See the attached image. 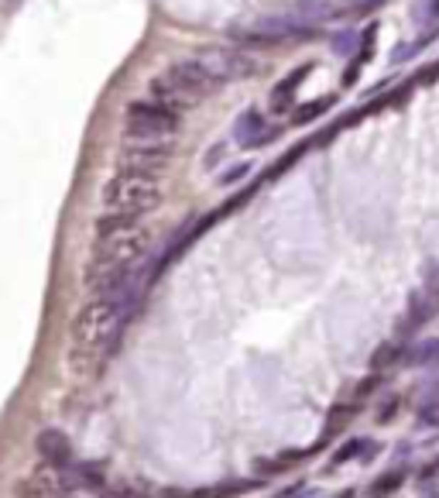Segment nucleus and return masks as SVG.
I'll return each instance as SVG.
<instances>
[{
  "label": "nucleus",
  "mask_w": 439,
  "mask_h": 498,
  "mask_svg": "<svg viewBox=\"0 0 439 498\" xmlns=\"http://www.w3.org/2000/svg\"><path fill=\"white\" fill-rule=\"evenodd\" d=\"M401 481H405V471H391V474H381V478L371 484V492L374 495H391L395 488H401Z\"/></svg>",
  "instance_id": "obj_14"
},
{
  "label": "nucleus",
  "mask_w": 439,
  "mask_h": 498,
  "mask_svg": "<svg viewBox=\"0 0 439 498\" xmlns=\"http://www.w3.org/2000/svg\"><path fill=\"white\" fill-rule=\"evenodd\" d=\"M398 361H405V344L401 341H388L374 351V358H371V368L374 371H388V368H395Z\"/></svg>",
  "instance_id": "obj_11"
},
{
  "label": "nucleus",
  "mask_w": 439,
  "mask_h": 498,
  "mask_svg": "<svg viewBox=\"0 0 439 498\" xmlns=\"http://www.w3.org/2000/svg\"><path fill=\"white\" fill-rule=\"evenodd\" d=\"M374 38H378V24H367L361 35V58H357V66H367L371 62V56H374Z\"/></svg>",
  "instance_id": "obj_15"
},
{
  "label": "nucleus",
  "mask_w": 439,
  "mask_h": 498,
  "mask_svg": "<svg viewBox=\"0 0 439 498\" xmlns=\"http://www.w3.org/2000/svg\"><path fill=\"white\" fill-rule=\"evenodd\" d=\"M337 103V93H326V96H316V100H309V103H302L295 114H292V120L295 124H312L316 117H323L329 107Z\"/></svg>",
  "instance_id": "obj_10"
},
{
  "label": "nucleus",
  "mask_w": 439,
  "mask_h": 498,
  "mask_svg": "<svg viewBox=\"0 0 439 498\" xmlns=\"http://www.w3.org/2000/svg\"><path fill=\"white\" fill-rule=\"evenodd\" d=\"M433 474H439V460H433V467H425V471H422V478H433Z\"/></svg>",
  "instance_id": "obj_20"
},
{
  "label": "nucleus",
  "mask_w": 439,
  "mask_h": 498,
  "mask_svg": "<svg viewBox=\"0 0 439 498\" xmlns=\"http://www.w3.org/2000/svg\"><path fill=\"white\" fill-rule=\"evenodd\" d=\"M103 207L107 210H131V213H148L152 207H158L162 199V186L154 175H144V172H124L114 175L103 192H100Z\"/></svg>",
  "instance_id": "obj_3"
},
{
  "label": "nucleus",
  "mask_w": 439,
  "mask_h": 498,
  "mask_svg": "<svg viewBox=\"0 0 439 498\" xmlns=\"http://www.w3.org/2000/svg\"><path fill=\"white\" fill-rule=\"evenodd\" d=\"M364 454H374V443L364 440V437H350V440L333 454V467H340V464H347V460H354V457H364Z\"/></svg>",
  "instance_id": "obj_12"
},
{
  "label": "nucleus",
  "mask_w": 439,
  "mask_h": 498,
  "mask_svg": "<svg viewBox=\"0 0 439 498\" xmlns=\"http://www.w3.org/2000/svg\"><path fill=\"white\" fill-rule=\"evenodd\" d=\"M398 416V399H388V403L378 409V422H391Z\"/></svg>",
  "instance_id": "obj_18"
},
{
  "label": "nucleus",
  "mask_w": 439,
  "mask_h": 498,
  "mask_svg": "<svg viewBox=\"0 0 439 498\" xmlns=\"http://www.w3.org/2000/svg\"><path fill=\"white\" fill-rule=\"evenodd\" d=\"M169 158H172V145H165L162 138H127V145L120 148V169L158 175L169 165Z\"/></svg>",
  "instance_id": "obj_5"
},
{
  "label": "nucleus",
  "mask_w": 439,
  "mask_h": 498,
  "mask_svg": "<svg viewBox=\"0 0 439 498\" xmlns=\"http://www.w3.org/2000/svg\"><path fill=\"white\" fill-rule=\"evenodd\" d=\"M124 306H127V292L93 296L76 313V320H73V344L90 347V351H103L110 344V337L120 330V323H124Z\"/></svg>",
  "instance_id": "obj_2"
},
{
  "label": "nucleus",
  "mask_w": 439,
  "mask_h": 498,
  "mask_svg": "<svg viewBox=\"0 0 439 498\" xmlns=\"http://www.w3.org/2000/svg\"><path fill=\"white\" fill-rule=\"evenodd\" d=\"M384 0H354V7H350V14H367V11H374V7H381Z\"/></svg>",
  "instance_id": "obj_19"
},
{
  "label": "nucleus",
  "mask_w": 439,
  "mask_h": 498,
  "mask_svg": "<svg viewBox=\"0 0 439 498\" xmlns=\"http://www.w3.org/2000/svg\"><path fill=\"white\" fill-rule=\"evenodd\" d=\"M439 354V341H425V344H419L416 351H408V358L405 361H412V364H429L433 358Z\"/></svg>",
  "instance_id": "obj_16"
},
{
  "label": "nucleus",
  "mask_w": 439,
  "mask_h": 498,
  "mask_svg": "<svg viewBox=\"0 0 439 498\" xmlns=\"http://www.w3.org/2000/svg\"><path fill=\"white\" fill-rule=\"evenodd\" d=\"M381 385H384L381 371H371V375H367V378H364V382L354 388V399H367V395H371L374 388H381Z\"/></svg>",
  "instance_id": "obj_17"
},
{
  "label": "nucleus",
  "mask_w": 439,
  "mask_h": 498,
  "mask_svg": "<svg viewBox=\"0 0 439 498\" xmlns=\"http://www.w3.org/2000/svg\"><path fill=\"white\" fill-rule=\"evenodd\" d=\"M35 450H38V457L45 464H52V467H65V464H73V443L65 433H58V430H41L38 437H35Z\"/></svg>",
  "instance_id": "obj_6"
},
{
  "label": "nucleus",
  "mask_w": 439,
  "mask_h": 498,
  "mask_svg": "<svg viewBox=\"0 0 439 498\" xmlns=\"http://www.w3.org/2000/svg\"><path fill=\"white\" fill-rule=\"evenodd\" d=\"M361 416V399H354V403H344L337 405V409H329V416H326V426H323V440H337L340 433H344L350 422Z\"/></svg>",
  "instance_id": "obj_9"
},
{
  "label": "nucleus",
  "mask_w": 439,
  "mask_h": 498,
  "mask_svg": "<svg viewBox=\"0 0 439 498\" xmlns=\"http://www.w3.org/2000/svg\"><path fill=\"white\" fill-rule=\"evenodd\" d=\"M265 128H261V114L258 110H248V114L237 117V128H233V135H237V141L240 145H248L250 135H261ZM254 145H258V138H254Z\"/></svg>",
  "instance_id": "obj_13"
},
{
  "label": "nucleus",
  "mask_w": 439,
  "mask_h": 498,
  "mask_svg": "<svg viewBox=\"0 0 439 498\" xmlns=\"http://www.w3.org/2000/svg\"><path fill=\"white\" fill-rule=\"evenodd\" d=\"M312 69H316V62H306V66L292 69V73H288V76L282 79L275 90H271V110H278V114H282V110H288V107H292V96H295V90L306 83V76L312 73Z\"/></svg>",
  "instance_id": "obj_7"
},
{
  "label": "nucleus",
  "mask_w": 439,
  "mask_h": 498,
  "mask_svg": "<svg viewBox=\"0 0 439 498\" xmlns=\"http://www.w3.org/2000/svg\"><path fill=\"white\" fill-rule=\"evenodd\" d=\"M213 86H216V79L199 58H182V62H172L162 76L152 79V100L172 107V110H186L196 100H203Z\"/></svg>",
  "instance_id": "obj_1"
},
{
  "label": "nucleus",
  "mask_w": 439,
  "mask_h": 498,
  "mask_svg": "<svg viewBox=\"0 0 439 498\" xmlns=\"http://www.w3.org/2000/svg\"><path fill=\"white\" fill-rule=\"evenodd\" d=\"M175 131H179V110L158 103V100H134L124 114L127 138H169Z\"/></svg>",
  "instance_id": "obj_4"
},
{
  "label": "nucleus",
  "mask_w": 439,
  "mask_h": 498,
  "mask_svg": "<svg viewBox=\"0 0 439 498\" xmlns=\"http://www.w3.org/2000/svg\"><path fill=\"white\" fill-rule=\"evenodd\" d=\"M141 227V213H131V210H107L100 220H96V241L100 237H114V234H124V230H134Z\"/></svg>",
  "instance_id": "obj_8"
}]
</instances>
